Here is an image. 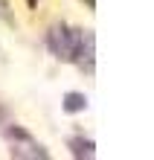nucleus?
I'll return each instance as SVG.
<instances>
[{
    "mask_svg": "<svg viewBox=\"0 0 154 160\" xmlns=\"http://www.w3.org/2000/svg\"><path fill=\"white\" fill-rule=\"evenodd\" d=\"M87 35L82 32H70L64 29V26H55L50 32V50L58 55V58H76V55H82V44Z\"/></svg>",
    "mask_w": 154,
    "mask_h": 160,
    "instance_id": "nucleus-1",
    "label": "nucleus"
},
{
    "mask_svg": "<svg viewBox=\"0 0 154 160\" xmlns=\"http://www.w3.org/2000/svg\"><path fill=\"white\" fill-rule=\"evenodd\" d=\"M84 108H87V96H82V93H67L64 96V111L76 114V111H84Z\"/></svg>",
    "mask_w": 154,
    "mask_h": 160,
    "instance_id": "nucleus-2",
    "label": "nucleus"
},
{
    "mask_svg": "<svg viewBox=\"0 0 154 160\" xmlns=\"http://www.w3.org/2000/svg\"><path fill=\"white\" fill-rule=\"evenodd\" d=\"M73 154L76 157H90L93 154V143L90 140H73Z\"/></svg>",
    "mask_w": 154,
    "mask_h": 160,
    "instance_id": "nucleus-3",
    "label": "nucleus"
}]
</instances>
